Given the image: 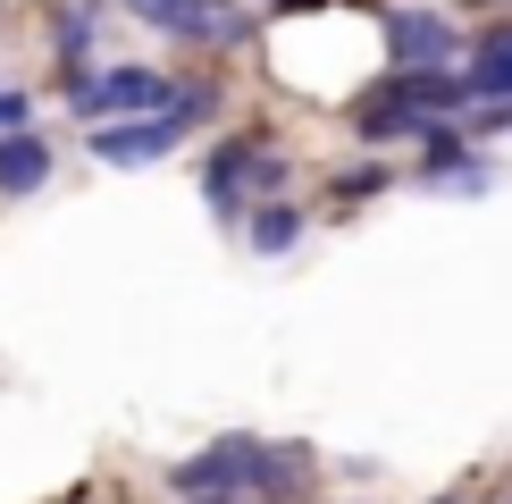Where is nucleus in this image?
Segmentation results:
<instances>
[{"mask_svg": "<svg viewBox=\"0 0 512 504\" xmlns=\"http://www.w3.org/2000/svg\"><path fill=\"white\" fill-rule=\"evenodd\" d=\"M0 135H26V93L17 84H0Z\"/></svg>", "mask_w": 512, "mask_h": 504, "instance_id": "10", "label": "nucleus"}, {"mask_svg": "<svg viewBox=\"0 0 512 504\" xmlns=\"http://www.w3.org/2000/svg\"><path fill=\"white\" fill-rule=\"evenodd\" d=\"M177 135H185V118H135V126H93V152H101V160H118V168H135V160L168 152Z\"/></svg>", "mask_w": 512, "mask_h": 504, "instance_id": "5", "label": "nucleus"}, {"mask_svg": "<svg viewBox=\"0 0 512 504\" xmlns=\"http://www.w3.org/2000/svg\"><path fill=\"white\" fill-rule=\"evenodd\" d=\"M68 101L93 126H135V118H177L185 110V84H168L160 68H110L101 84H84V76H68Z\"/></svg>", "mask_w": 512, "mask_h": 504, "instance_id": "2", "label": "nucleus"}, {"mask_svg": "<svg viewBox=\"0 0 512 504\" xmlns=\"http://www.w3.org/2000/svg\"><path fill=\"white\" fill-rule=\"evenodd\" d=\"M51 42H59V59L76 68V59L93 51V26H84V17H59V26H51Z\"/></svg>", "mask_w": 512, "mask_h": 504, "instance_id": "9", "label": "nucleus"}, {"mask_svg": "<svg viewBox=\"0 0 512 504\" xmlns=\"http://www.w3.org/2000/svg\"><path fill=\"white\" fill-rule=\"evenodd\" d=\"M487 118H496V126H512V110H487Z\"/></svg>", "mask_w": 512, "mask_h": 504, "instance_id": "13", "label": "nucleus"}, {"mask_svg": "<svg viewBox=\"0 0 512 504\" xmlns=\"http://www.w3.org/2000/svg\"><path fill=\"white\" fill-rule=\"evenodd\" d=\"M244 236H252V252H294V236H303V219H294V210L286 202H261V210H252V227H244Z\"/></svg>", "mask_w": 512, "mask_h": 504, "instance_id": "8", "label": "nucleus"}, {"mask_svg": "<svg viewBox=\"0 0 512 504\" xmlns=\"http://www.w3.org/2000/svg\"><path fill=\"white\" fill-rule=\"evenodd\" d=\"M126 9H135V17H143V26H160V34H168V26H177V0H126Z\"/></svg>", "mask_w": 512, "mask_h": 504, "instance_id": "11", "label": "nucleus"}, {"mask_svg": "<svg viewBox=\"0 0 512 504\" xmlns=\"http://www.w3.org/2000/svg\"><path fill=\"white\" fill-rule=\"evenodd\" d=\"M269 9H319V0H269Z\"/></svg>", "mask_w": 512, "mask_h": 504, "instance_id": "12", "label": "nucleus"}, {"mask_svg": "<svg viewBox=\"0 0 512 504\" xmlns=\"http://www.w3.org/2000/svg\"><path fill=\"white\" fill-rule=\"evenodd\" d=\"M42 177H51V152L34 135H0V194H34Z\"/></svg>", "mask_w": 512, "mask_h": 504, "instance_id": "7", "label": "nucleus"}, {"mask_svg": "<svg viewBox=\"0 0 512 504\" xmlns=\"http://www.w3.org/2000/svg\"><path fill=\"white\" fill-rule=\"evenodd\" d=\"M471 101L479 110H512V26H496V34H479V51H471Z\"/></svg>", "mask_w": 512, "mask_h": 504, "instance_id": "6", "label": "nucleus"}, {"mask_svg": "<svg viewBox=\"0 0 512 504\" xmlns=\"http://www.w3.org/2000/svg\"><path fill=\"white\" fill-rule=\"evenodd\" d=\"M269 185H286V152H277L269 135H227L219 152L202 160V194L219 210H236L244 194H269Z\"/></svg>", "mask_w": 512, "mask_h": 504, "instance_id": "3", "label": "nucleus"}, {"mask_svg": "<svg viewBox=\"0 0 512 504\" xmlns=\"http://www.w3.org/2000/svg\"><path fill=\"white\" fill-rule=\"evenodd\" d=\"M387 51H395V68L445 76V59H454V26H445L437 9H395L387 17Z\"/></svg>", "mask_w": 512, "mask_h": 504, "instance_id": "4", "label": "nucleus"}, {"mask_svg": "<svg viewBox=\"0 0 512 504\" xmlns=\"http://www.w3.org/2000/svg\"><path fill=\"white\" fill-rule=\"evenodd\" d=\"M303 479H311V454L303 446H261V437H219L210 454H185L177 462V496H194V504H219V496L294 504Z\"/></svg>", "mask_w": 512, "mask_h": 504, "instance_id": "1", "label": "nucleus"}]
</instances>
